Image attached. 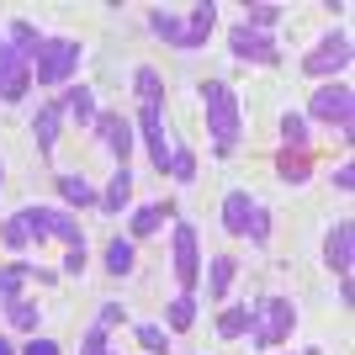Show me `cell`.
Masks as SVG:
<instances>
[{"mask_svg": "<svg viewBox=\"0 0 355 355\" xmlns=\"http://www.w3.org/2000/svg\"><path fill=\"white\" fill-rule=\"evenodd\" d=\"M350 223H334L329 228V244H324V254H329V266H334V276H350V266H355V250H350Z\"/></svg>", "mask_w": 355, "mask_h": 355, "instance_id": "8fae6325", "label": "cell"}, {"mask_svg": "<svg viewBox=\"0 0 355 355\" xmlns=\"http://www.w3.org/2000/svg\"><path fill=\"white\" fill-rule=\"evenodd\" d=\"M148 27H154V37H164V43H180V16H170V11H148Z\"/></svg>", "mask_w": 355, "mask_h": 355, "instance_id": "4316f807", "label": "cell"}, {"mask_svg": "<svg viewBox=\"0 0 355 355\" xmlns=\"http://www.w3.org/2000/svg\"><path fill=\"white\" fill-rule=\"evenodd\" d=\"M350 106H355L350 85H345V80H334V85H324V90H318V96L308 101V112H313L318 122H334V128L350 138Z\"/></svg>", "mask_w": 355, "mask_h": 355, "instance_id": "8992f818", "label": "cell"}, {"mask_svg": "<svg viewBox=\"0 0 355 355\" xmlns=\"http://www.w3.org/2000/svg\"><path fill=\"white\" fill-rule=\"evenodd\" d=\"M202 106H207V128H212V154L228 159V154L239 148V128H244L234 90L223 85V80H207V85H202Z\"/></svg>", "mask_w": 355, "mask_h": 355, "instance_id": "6da1fadb", "label": "cell"}, {"mask_svg": "<svg viewBox=\"0 0 355 355\" xmlns=\"http://www.w3.org/2000/svg\"><path fill=\"white\" fill-rule=\"evenodd\" d=\"M334 186H340V191H350V186H355V164H340V170H334Z\"/></svg>", "mask_w": 355, "mask_h": 355, "instance_id": "d590c367", "label": "cell"}, {"mask_svg": "<svg viewBox=\"0 0 355 355\" xmlns=\"http://www.w3.org/2000/svg\"><path fill=\"white\" fill-rule=\"evenodd\" d=\"M170 175H175V180L196 175V154H191V148H175V154H170Z\"/></svg>", "mask_w": 355, "mask_h": 355, "instance_id": "d6a6232c", "label": "cell"}, {"mask_svg": "<svg viewBox=\"0 0 355 355\" xmlns=\"http://www.w3.org/2000/svg\"><path fill=\"white\" fill-rule=\"evenodd\" d=\"M59 106H37V117H32V138H37V154H53V138H59Z\"/></svg>", "mask_w": 355, "mask_h": 355, "instance_id": "5bb4252c", "label": "cell"}, {"mask_svg": "<svg viewBox=\"0 0 355 355\" xmlns=\"http://www.w3.org/2000/svg\"><path fill=\"white\" fill-rule=\"evenodd\" d=\"M244 239H250V244H266V239H270V212H266V207H250V223H244Z\"/></svg>", "mask_w": 355, "mask_h": 355, "instance_id": "f1b7e54d", "label": "cell"}, {"mask_svg": "<svg viewBox=\"0 0 355 355\" xmlns=\"http://www.w3.org/2000/svg\"><path fill=\"white\" fill-rule=\"evenodd\" d=\"M228 286H234V260H228V254H218V260H212V276H207V292L223 297Z\"/></svg>", "mask_w": 355, "mask_h": 355, "instance_id": "d4e9b609", "label": "cell"}, {"mask_svg": "<svg viewBox=\"0 0 355 355\" xmlns=\"http://www.w3.org/2000/svg\"><path fill=\"white\" fill-rule=\"evenodd\" d=\"M282 138H286L292 154H302V148H308V122L297 117V112H286V117H282Z\"/></svg>", "mask_w": 355, "mask_h": 355, "instance_id": "603a6c76", "label": "cell"}, {"mask_svg": "<svg viewBox=\"0 0 355 355\" xmlns=\"http://www.w3.org/2000/svg\"><path fill=\"white\" fill-rule=\"evenodd\" d=\"M164 318H170V329H191V324H196V297L180 292L175 302H170V313H164Z\"/></svg>", "mask_w": 355, "mask_h": 355, "instance_id": "7402d4cb", "label": "cell"}, {"mask_svg": "<svg viewBox=\"0 0 355 355\" xmlns=\"http://www.w3.org/2000/svg\"><path fill=\"white\" fill-rule=\"evenodd\" d=\"M276 170H282L286 180H308V154H292V148H286L282 159H276Z\"/></svg>", "mask_w": 355, "mask_h": 355, "instance_id": "4dcf8cb0", "label": "cell"}, {"mask_svg": "<svg viewBox=\"0 0 355 355\" xmlns=\"http://www.w3.org/2000/svg\"><path fill=\"white\" fill-rule=\"evenodd\" d=\"M27 90H32V64L16 59L11 43L0 37V96H6V101H21Z\"/></svg>", "mask_w": 355, "mask_h": 355, "instance_id": "52a82bcc", "label": "cell"}, {"mask_svg": "<svg viewBox=\"0 0 355 355\" xmlns=\"http://www.w3.org/2000/svg\"><path fill=\"white\" fill-rule=\"evenodd\" d=\"M59 112H69L74 122H96L101 112H96V96H90L85 85H74V90H64V101H59Z\"/></svg>", "mask_w": 355, "mask_h": 355, "instance_id": "ac0fdd59", "label": "cell"}, {"mask_svg": "<svg viewBox=\"0 0 355 355\" xmlns=\"http://www.w3.org/2000/svg\"><path fill=\"white\" fill-rule=\"evenodd\" d=\"M302 69L318 74V80H329V74H345V69H350V32H345V27H340V32H329L324 43H318L308 59H302Z\"/></svg>", "mask_w": 355, "mask_h": 355, "instance_id": "5b68a950", "label": "cell"}, {"mask_svg": "<svg viewBox=\"0 0 355 355\" xmlns=\"http://www.w3.org/2000/svg\"><path fill=\"white\" fill-rule=\"evenodd\" d=\"M133 90H138V101H164V85H159V74H154V69H138Z\"/></svg>", "mask_w": 355, "mask_h": 355, "instance_id": "83f0119b", "label": "cell"}, {"mask_svg": "<svg viewBox=\"0 0 355 355\" xmlns=\"http://www.w3.org/2000/svg\"><path fill=\"white\" fill-rule=\"evenodd\" d=\"M250 191H228V202H223V228H228V234H239L244 239V223H250Z\"/></svg>", "mask_w": 355, "mask_h": 355, "instance_id": "2e32d148", "label": "cell"}, {"mask_svg": "<svg viewBox=\"0 0 355 355\" xmlns=\"http://www.w3.org/2000/svg\"><path fill=\"white\" fill-rule=\"evenodd\" d=\"M254 318H260V324L250 329L254 350H270V345H282L286 334H292V324H297V313H292V302H286V297H270V302L254 313Z\"/></svg>", "mask_w": 355, "mask_h": 355, "instance_id": "277c9868", "label": "cell"}, {"mask_svg": "<svg viewBox=\"0 0 355 355\" xmlns=\"http://www.w3.org/2000/svg\"><path fill=\"white\" fill-rule=\"evenodd\" d=\"M106 355H112V350H106Z\"/></svg>", "mask_w": 355, "mask_h": 355, "instance_id": "60d3db41", "label": "cell"}, {"mask_svg": "<svg viewBox=\"0 0 355 355\" xmlns=\"http://www.w3.org/2000/svg\"><path fill=\"white\" fill-rule=\"evenodd\" d=\"M21 355H59V345H53V340H32Z\"/></svg>", "mask_w": 355, "mask_h": 355, "instance_id": "8d00e7d4", "label": "cell"}, {"mask_svg": "<svg viewBox=\"0 0 355 355\" xmlns=\"http://www.w3.org/2000/svg\"><path fill=\"white\" fill-rule=\"evenodd\" d=\"M128 196H133V175H128V164H117V175H112V186H106L96 202H101L106 212H122L128 207Z\"/></svg>", "mask_w": 355, "mask_h": 355, "instance_id": "e0dca14e", "label": "cell"}, {"mask_svg": "<svg viewBox=\"0 0 355 355\" xmlns=\"http://www.w3.org/2000/svg\"><path fill=\"white\" fill-rule=\"evenodd\" d=\"M250 329H254V308H228L218 318V334H223V340H239V334H250Z\"/></svg>", "mask_w": 355, "mask_h": 355, "instance_id": "d6986e66", "label": "cell"}, {"mask_svg": "<svg viewBox=\"0 0 355 355\" xmlns=\"http://www.w3.org/2000/svg\"><path fill=\"white\" fill-rule=\"evenodd\" d=\"M96 133H101L106 154H117V164H128V154H133V122L106 112V117H96Z\"/></svg>", "mask_w": 355, "mask_h": 355, "instance_id": "30bf717a", "label": "cell"}, {"mask_svg": "<svg viewBox=\"0 0 355 355\" xmlns=\"http://www.w3.org/2000/svg\"><path fill=\"white\" fill-rule=\"evenodd\" d=\"M106 270H112V276H128V270H133V244H128V239H117V244L106 250Z\"/></svg>", "mask_w": 355, "mask_h": 355, "instance_id": "484cf974", "label": "cell"}, {"mask_svg": "<svg viewBox=\"0 0 355 355\" xmlns=\"http://www.w3.org/2000/svg\"><path fill=\"white\" fill-rule=\"evenodd\" d=\"M276 21H282L276 6H250V16H244V27H250V32H270Z\"/></svg>", "mask_w": 355, "mask_h": 355, "instance_id": "f546056e", "label": "cell"}, {"mask_svg": "<svg viewBox=\"0 0 355 355\" xmlns=\"http://www.w3.org/2000/svg\"><path fill=\"white\" fill-rule=\"evenodd\" d=\"M175 276H180L186 292L202 282V266H196V228L191 223H175Z\"/></svg>", "mask_w": 355, "mask_h": 355, "instance_id": "ba28073f", "label": "cell"}, {"mask_svg": "<svg viewBox=\"0 0 355 355\" xmlns=\"http://www.w3.org/2000/svg\"><path fill=\"white\" fill-rule=\"evenodd\" d=\"M80 355H106V324H90V334L80 340Z\"/></svg>", "mask_w": 355, "mask_h": 355, "instance_id": "e575fe53", "label": "cell"}, {"mask_svg": "<svg viewBox=\"0 0 355 355\" xmlns=\"http://www.w3.org/2000/svg\"><path fill=\"white\" fill-rule=\"evenodd\" d=\"M138 345H144V350H154V355H170V334H164V329H154V324L138 329Z\"/></svg>", "mask_w": 355, "mask_h": 355, "instance_id": "1f68e13d", "label": "cell"}, {"mask_svg": "<svg viewBox=\"0 0 355 355\" xmlns=\"http://www.w3.org/2000/svg\"><path fill=\"white\" fill-rule=\"evenodd\" d=\"M212 21H218V6H212V0H207V6H196V11L186 16V27H180V43L175 48H202L212 37Z\"/></svg>", "mask_w": 355, "mask_h": 355, "instance_id": "7c38bea8", "label": "cell"}, {"mask_svg": "<svg viewBox=\"0 0 355 355\" xmlns=\"http://www.w3.org/2000/svg\"><path fill=\"white\" fill-rule=\"evenodd\" d=\"M21 223H27V234H32V239H64L69 250H85V234H80V223H74L69 212L27 207V212H21Z\"/></svg>", "mask_w": 355, "mask_h": 355, "instance_id": "3957f363", "label": "cell"}, {"mask_svg": "<svg viewBox=\"0 0 355 355\" xmlns=\"http://www.w3.org/2000/svg\"><path fill=\"white\" fill-rule=\"evenodd\" d=\"M0 244H6V250H27V244H32V234H27V223H21V212L0 223Z\"/></svg>", "mask_w": 355, "mask_h": 355, "instance_id": "cb8c5ba5", "label": "cell"}, {"mask_svg": "<svg viewBox=\"0 0 355 355\" xmlns=\"http://www.w3.org/2000/svg\"><path fill=\"white\" fill-rule=\"evenodd\" d=\"M6 43H11V53H16V59H37V48H43V32H37V27H32V21H21V16H16V21H11V37H6Z\"/></svg>", "mask_w": 355, "mask_h": 355, "instance_id": "4fadbf2b", "label": "cell"}, {"mask_svg": "<svg viewBox=\"0 0 355 355\" xmlns=\"http://www.w3.org/2000/svg\"><path fill=\"white\" fill-rule=\"evenodd\" d=\"M96 324H106V329H112V324H122V308H117V302H106V308H101V318H96Z\"/></svg>", "mask_w": 355, "mask_h": 355, "instance_id": "74e56055", "label": "cell"}, {"mask_svg": "<svg viewBox=\"0 0 355 355\" xmlns=\"http://www.w3.org/2000/svg\"><path fill=\"white\" fill-rule=\"evenodd\" d=\"M6 313H11V324H16V329H37V308H32V302H21V297H16Z\"/></svg>", "mask_w": 355, "mask_h": 355, "instance_id": "836d02e7", "label": "cell"}, {"mask_svg": "<svg viewBox=\"0 0 355 355\" xmlns=\"http://www.w3.org/2000/svg\"><path fill=\"white\" fill-rule=\"evenodd\" d=\"M228 43H234V53H239V59H250V64H276V59H282V48L270 43V32L234 27V37H228Z\"/></svg>", "mask_w": 355, "mask_h": 355, "instance_id": "9c48e42d", "label": "cell"}, {"mask_svg": "<svg viewBox=\"0 0 355 355\" xmlns=\"http://www.w3.org/2000/svg\"><path fill=\"white\" fill-rule=\"evenodd\" d=\"M64 270H69V276H80V270H85V250H69V260H64Z\"/></svg>", "mask_w": 355, "mask_h": 355, "instance_id": "f35d334b", "label": "cell"}, {"mask_svg": "<svg viewBox=\"0 0 355 355\" xmlns=\"http://www.w3.org/2000/svg\"><path fill=\"white\" fill-rule=\"evenodd\" d=\"M0 355H11V345H6V340H0Z\"/></svg>", "mask_w": 355, "mask_h": 355, "instance_id": "ab89813d", "label": "cell"}, {"mask_svg": "<svg viewBox=\"0 0 355 355\" xmlns=\"http://www.w3.org/2000/svg\"><path fill=\"white\" fill-rule=\"evenodd\" d=\"M59 196L69 202V207H90V202H96V191H90L85 175H59Z\"/></svg>", "mask_w": 355, "mask_h": 355, "instance_id": "ffe728a7", "label": "cell"}, {"mask_svg": "<svg viewBox=\"0 0 355 355\" xmlns=\"http://www.w3.org/2000/svg\"><path fill=\"white\" fill-rule=\"evenodd\" d=\"M74 64H80V43L74 37H43L37 59H32V80L37 85H59V80H69Z\"/></svg>", "mask_w": 355, "mask_h": 355, "instance_id": "7a4b0ae2", "label": "cell"}, {"mask_svg": "<svg viewBox=\"0 0 355 355\" xmlns=\"http://www.w3.org/2000/svg\"><path fill=\"white\" fill-rule=\"evenodd\" d=\"M32 270L27 266H0V308H11L16 297H21V282H27Z\"/></svg>", "mask_w": 355, "mask_h": 355, "instance_id": "44dd1931", "label": "cell"}, {"mask_svg": "<svg viewBox=\"0 0 355 355\" xmlns=\"http://www.w3.org/2000/svg\"><path fill=\"white\" fill-rule=\"evenodd\" d=\"M170 218H175V202H159V207H138V212H133V239L159 234Z\"/></svg>", "mask_w": 355, "mask_h": 355, "instance_id": "9a60e30c", "label": "cell"}]
</instances>
